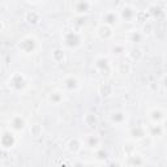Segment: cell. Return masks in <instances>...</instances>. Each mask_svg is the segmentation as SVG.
<instances>
[{"instance_id":"1","label":"cell","mask_w":167,"mask_h":167,"mask_svg":"<svg viewBox=\"0 0 167 167\" xmlns=\"http://www.w3.org/2000/svg\"><path fill=\"white\" fill-rule=\"evenodd\" d=\"M165 124H166V125H165V127H166V129H167V120H166V121H165Z\"/></svg>"}]
</instances>
